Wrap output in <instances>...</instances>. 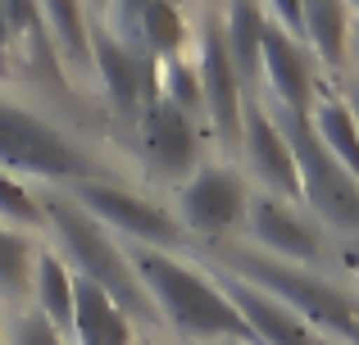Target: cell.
Segmentation results:
<instances>
[{
    "mask_svg": "<svg viewBox=\"0 0 359 345\" xmlns=\"http://www.w3.org/2000/svg\"><path fill=\"white\" fill-rule=\"evenodd\" d=\"M210 255V268H223V273L241 277V282L269 291L273 300H282L287 309H296L300 318L314 332H323L327 341L351 345L355 328H359V295L346 291V286L327 282L314 268L287 264V259H273L255 246H228V241H210L205 246Z\"/></svg>",
    "mask_w": 359,
    "mask_h": 345,
    "instance_id": "1",
    "label": "cell"
},
{
    "mask_svg": "<svg viewBox=\"0 0 359 345\" xmlns=\"http://www.w3.org/2000/svg\"><path fill=\"white\" fill-rule=\"evenodd\" d=\"M41 213H46V227L55 232L60 259L73 268V277L96 282L132 323H159L155 304H150L146 286H141L137 268H132V255L118 246V237L105 227V223L91 218L69 191H46L41 195Z\"/></svg>",
    "mask_w": 359,
    "mask_h": 345,
    "instance_id": "2",
    "label": "cell"
},
{
    "mask_svg": "<svg viewBox=\"0 0 359 345\" xmlns=\"http://www.w3.org/2000/svg\"><path fill=\"white\" fill-rule=\"evenodd\" d=\"M132 268H137L150 304L168 328L187 332V337H223V341L259 345L255 332L245 328V318L232 309V300L223 295V286L210 273L191 268L187 259L168 255V250L137 246L132 250Z\"/></svg>",
    "mask_w": 359,
    "mask_h": 345,
    "instance_id": "3",
    "label": "cell"
},
{
    "mask_svg": "<svg viewBox=\"0 0 359 345\" xmlns=\"http://www.w3.org/2000/svg\"><path fill=\"white\" fill-rule=\"evenodd\" d=\"M0 169L5 173H27L36 182L50 186H73L100 182V164L78 136H69L64 127H55L46 114L27 109L23 100L0 91Z\"/></svg>",
    "mask_w": 359,
    "mask_h": 345,
    "instance_id": "4",
    "label": "cell"
},
{
    "mask_svg": "<svg viewBox=\"0 0 359 345\" xmlns=\"http://www.w3.org/2000/svg\"><path fill=\"white\" fill-rule=\"evenodd\" d=\"M273 118H278L282 136L291 146V160H296V177H300V204L314 209V218L332 232H346V237H359V182L341 164L332 160L323 141H318L309 114H291V109L269 105Z\"/></svg>",
    "mask_w": 359,
    "mask_h": 345,
    "instance_id": "5",
    "label": "cell"
},
{
    "mask_svg": "<svg viewBox=\"0 0 359 345\" xmlns=\"http://www.w3.org/2000/svg\"><path fill=\"white\" fill-rule=\"evenodd\" d=\"M91 78L100 82L123 123H137L141 109L159 100V64L141 45L118 41L96 18H91Z\"/></svg>",
    "mask_w": 359,
    "mask_h": 345,
    "instance_id": "6",
    "label": "cell"
},
{
    "mask_svg": "<svg viewBox=\"0 0 359 345\" xmlns=\"http://www.w3.org/2000/svg\"><path fill=\"white\" fill-rule=\"evenodd\" d=\"M245 204H250V186L232 164L205 160L191 177L177 182V223L201 241H223L237 223H245Z\"/></svg>",
    "mask_w": 359,
    "mask_h": 345,
    "instance_id": "7",
    "label": "cell"
},
{
    "mask_svg": "<svg viewBox=\"0 0 359 345\" xmlns=\"http://www.w3.org/2000/svg\"><path fill=\"white\" fill-rule=\"evenodd\" d=\"M69 195L96 223H105L114 237H132L137 246H182V241H187L177 213L159 209L155 200H146V195L128 191V186H118V182H105V177H100V182L73 186Z\"/></svg>",
    "mask_w": 359,
    "mask_h": 345,
    "instance_id": "8",
    "label": "cell"
},
{
    "mask_svg": "<svg viewBox=\"0 0 359 345\" xmlns=\"http://www.w3.org/2000/svg\"><path fill=\"white\" fill-rule=\"evenodd\" d=\"M141 146V160L155 177H168V182H182L205 164V123L191 114H182L177 105H168L164 96L155 105L141 109V118L132 123Z\"/></svg>",
    "mask_w": 359,
    "mask_h": 345,
    "instance_id": "9",
    "label": "cell"
},
{
    "mask_svg": "<svg viewBox=\"0 0 359 345\" xmlns=\"http://www.w3.org/2000/svg\"><path fill=\"white\" fill-rule=\"evenodd\" d=\"M245 227H250V241L255 250H264V255L273 259H287V264H318L327 250L323 241V223L309 218L300 204L291 200H278V195H250V204H245Z\"/></svg>",
    "mask_w": 359,
    "mask_h": 345,
    "instance_id": "10",
    "label": "cell"
},
{
    "mask_svg": "<svg viewBox=\"0 0 359 345\" xmlns=\"http://www.w3.org/2000/svg\"><path fill=\"white\" fill-rule=\"evenodd\" d=\"M191 64H196L201 96H205V123L214 127V136H219L223 146H241V100H245V87H241L237 69H232V59H228L219 14H210L201 23Z\"/></svg>",
    "mask_w": 359,
    "mask_h": 345,
    "instance_id": "11",
    "label": "cell"
},
{
    "mask_svg": "<svg viewBox=\"0 0 359 345\" xmlns=\"http://www.w3.org/2000/svg\"><path fill=\"white\" fill-rule=\"evenodd\" d=\"M259 78L269 82V105L309 114L323 96V64L300 36L282 32L278 23L264 27V50H259Z\"/></svg>",
    "mask_w": 359,
    "mask_h": 345,
    "instance_id": "12",
    "label": "cell"
},
{
    "mask_svg": "<svg viewBox=\"0 0 359 345\" xmlns=\"http://www.w3.org/2000/svg\"><path fill=\"white\" fill-rule=\"evenodd\" d=\"M241 150H245L250 173L264 182V191L278 195V200L300 204V177H296L291 146L282 136L278 118H273L269 100H259L255 91H245V100H241Z\"/></svg>",
    "mask_w": 359,
    "mask_h": 345,
    "instance_id": "13",
    "label": "cell"
},
{
    "mask_svg": "<svg viewBox=\"0 0 359 345\" xmlns=\"http://www.w3.org/2000/svg\"><path fill=\"white\" fill-rule=\"evenodd\" d=\"M210 277L223 286V295L232 300V309L245 318V328L255 332L259 345H332L323 332H314L296 309H287L282 300H273L269 291H259V286L223 273V268H210Z\"/></svg>",
    "mask_w": 359,
    "mask_h": 345,
    "instance_id": "14",
    "label": "cell"
},
{
    "mask_svg": "<svg viewBox=\"0 0 359 345\" xmlns=\"http://www.w3.org/2000/svg\"><path fill=\"white\" fill-rule=\"evenodd\" d=\"M73 345H132V318L87 277H73Z\"/></svg>",
    "mask_w": 359,
    "mask_h": 345,
    "instance_id": "15",
    "label": "cell"
},
{
    "mask_svg": "<svg viewBox=\"0 0 359 345\" xmlns=\"http://www.w3.org/2000/svg\"><path fill=\"white\" fill-rule=\"evenodd\" d=\"M223 45H228V59L237 69L241 87L250 91L259 82V50H264V27H269V14H264L259 0H223Z\"/></svg>",
    "mask_w": 359,
    "mask_h": 345,
    "instance_id": "16",
    "label": "cell"
},
{
    "mask_svg": "<svg viewBox=\"0 0 359 345\" xmlns=\"http://www.w3.org/2000/svg\"><path fill=\"white\" fill-rule=\"evenodd\" d=\"M36 14L55 45V59L69 73H91V14L87 0H36Z\"/></svg>",
    "mask_w": 359,
    "mask_h": 345,
    "instance_id": "17",
    "label": "cell"
},
{
    "mask_svg": "<svg viewBox=\"0 0 359 345\" xmlns=\"http://www.w3.org/2000/svg\"><path fill=\"white\" fill-rule=\"evenodd\" d=\"M355 9L346 0H300V36L332 73L346 69V41H351Z\"/></svg>",
    "mask_w": 359,
    "mask_h": 345,
    "instance_id": "18",
    "label": "cell"
},
{
    "mask_svg": "<svg viewBox=\"0 0 359 345\" xmlns=\"http://www.w3.org/2000/svg\"><path fill=\"white\" fill-rule=\"evenodd\" d=\"M32 295H36V314H41L64 341H73V268L60 259V250H50V246L36 250Z\"/></svg>",
    "mask_w": 359,
    "mask_h": 345,
    "instance_id": "19",
    "label": "cell"
},
{
    "mask_svg": "<svg viewBox=\"0 0 359 345\" xmlns=\"http://www.w3.org/2000/svg\"><path fill=\"white\" fill-rule=\"evenodd\" d=\"M309 123H314L318 141L332 150V160L359 182V127H355V114H351V105H346V96L323 91L318 105L309 109Z\"/></svg>",
    "mask_w": 359,
    "mask_h": 345,
    "instance_id": "20",
    "label": "cell"
},
{
    "mask_svg": "<svg viewBox=\"0 0 359 345\" xmlns=\"http://www.w3.org/2000/svg\"><path fill=\"white\" fill-rule=\"evenodd\" d=\"M137 45H141V50H146L155 64L187 55V45H191V23H187L182 0H159V5L150 9L146 18H141Z\"/></svg>",
    "mask_w": 359,
    "mask_h": 345,
    "instance_id": "21",
    "label": "cell"
},
{
    "mask_svg": "<svg viewBox=\"0 0 359 345\" xmlns=\"http://www.w3.org/2000/svg\"><path fill=\"white\" fill-rule=\"evenodd\" d=\"M36 241L18 227L0 223V300H18L32 291V268H36Z\"/></svg>",
    "mask_w": 359,
    "mask_h": 345,
    "instance_id": "22",
    "label": "cell"
},
{
    "mask_svg": "<svg viewBox=\"0 0 359 345\" xmlns=\"http://www.w3.org/2000/svg\"><path fill=\"white\" fill-rule=\"evenodd\" d=\"M159 96H164L168 105H177L182 114H191V118H201V123H205L201 78H196V64L187 59V55H177V59H164V64H159Z\"/></svg>",
    "mask_w": 359,
    "mask_h": 345,
    "instance_id": "23",
    "label": "cell"
},
{
    "mask_svg": "<svg viewBox=\"0 0 359 345\" xmlns=\"http://www.w3.org/2000/svg\"><path fill=\"white\" fill-rule=\"evenodd\" d=\"M0 223H5V227H18V232L46 227L41 195H32L23 177H14V173H5V169H0Z\"/></svg>",
    "mask_w": 359,
    "mask_h": 345,
    "instance_id": "24",
    "label": "cell"
},
{
    "mask_svg": "<svg viewBox=\"0 0 359 345\" xmlns=\"http://www.w3.org/2000/svg\"><path fill=\"white\" fill-rule=\"evenodd\" d=\"M159 0H109L105 5V14L96 18V23H105L109 32L118 36V41H128V45H137V32H141V18L155 9Z\"/></svg>",
    "mask_w": 359,
    "mask_h": 345,
    "instance_id": "25",
    "label": "cell"
},
{
    "mask_svg": "<svg viewBox=\"0 0 359 345\" xmlns=\"http://www.w3.org/2000/svg\"><path fill=\"white\" fill-rule=\"evenodd\" d=\"M5 341H9V345H69L60 332L50 328V323L41 318V314H36V309H23L18 318H9Z\"/></svg>",
    "mask_w": 359,
    "mask_h": 345,
    "instance_id": "26",
    "label": "cell"
},
{
    "mask_svg": "<svg viewBox=\"0 0 359 345\" xmlns=\"http://www.w3.org/2000/svg\"><path fill=\"white\" fill-rule=\"evenodd\" d=\"M264 5V14H269V23H278L282 32H291V36H300V0H259ZM305 41V36H300Z\"/></svg>",
    "mask_w": 359,
    "mask_h": 345,
    "instance_id": "27",
    "label": "cell"
},
{
    "mask_svg": "<svg viewBox=\"0 0 359 345\" xmlns=\"http://www.w3.org/2000/svg\"><path fill=\"white\" fill-rule=\"evenodd\" d=\"M341 264L359 277V237H346V246H341Z\"/></svg>",
    "mask_w": 359,
    "mask_h": 345,
    "instance_id": "28",
    "label": "cell"
},
{
    "mask_svg": "<svg viewBox=\"0 0 359 345\" xmlns=\"http://www.w3.org/2000/svg\"><path fill=\"white\" fill-rule=\"evenodd\" d=\"M341 96H346V105H351V114H355V127H359V73H355V78H346Z\"/></svg>",
    "mask_w": 359,
    "mask_h": 345,
    "instance_id": "29",
    "label": "cell"
},
{
    "mask_svg": "<svg viewBox=\"0 0 359 345\" xmlns=\"http://www.w3.org/2000/svg\"><path fill=\"white\" fill-rule=\"evenodd\" d=\"M346 64H355V73H359V18L351 23V41H346Z\"/></svg>",
    "mask_w": 359,
    "mask_h": 345,
    "instance_id": "30",
    "label": "cell"
},
{
    "mask_svg": "<svg viewBox=\"0 0 359 345\" xmlns=\"http://www.w3.org/2000/svg\"><path fill=\"white\" fill-rule=\"evenodd\" d=\"M0 55H9V5L0 0Z\"/></svg>",
    "mask_w": 359,
    "mask_h": 345,
    "instance_id": "31",
    "label": "cell"
},
{
    "mask_svg": "<svg viewBox=\"0 0 359 345\" xmlns=\"http://www.w3.org/2000/svg\"><path fill=\"white\" fill-rule=\"evenodd\" d=\"M9 73H14V59H9V55H0V82H5Z\"/></svg>",
    "mask_w": 359,
    "mask_h": 345,
    "instance_id": "32",
    "label": "cell"
},
{
    "mask_svg": "<svg viewBox=\"0 0 359 345\" xmlns=\"http://www.w3.org/2000/svg\"><path fill=\"white\" fill-rule=\"evenodd\" d=\"M105 5H109V0H87V14L100 18V14H105Z\"/></svg>",
    "mask_w": 359,
    "mask_h": 345,
    "instance_id": "33",
    "label": "cell"
},
{
    "mask_svg": "<svg viewBox=\"0 0 359 345\" xmlns=\"http://www.w3.org/2000/svg\"><path fill=\"white\" fill-rule=\"evenodd\" d=\"M346 5H351V9H355V18H359V0H346Z\"/></svg>",
    "mask_w": 359,
    "mask_h": 345,
    "instance_id": "34",
    "label": "cell"
},
{
    "mask_svg": "<svg viewBox=\"0 0 359 345\" xmlns=\"http://www.w3.org/2000/svg\"><path fill=\"white\" fill-rule=\"evenodd\" d=\"M351 345H359V328H355V337H351Z\"/></svg>",
    "mask_w": 359,
    "mask_h": 345,
    "instance_id": "35",
    "label": "cell"
},
{
    "mask_svg": "<svg viewBox=\"0 0 359 345\" xmlns=\"http://www.w3.org/2000/svg\"><path fill=\"white\" fill-rule=\"evenodd\" d=\"M0 345H9V341H5V328H0Z\"/></svg>",
    "mask_w": 359,
    "mask_h": 345,
    "instance_id": "36",
    "label": "cell"
},
{
    "mask_svg": "<svg viewBox=\"0 0 359 345\" xmlns=\"http://www.w3.org/2000/svg\"><path fill=\"white\" fill-rule=\"evenodd\" d=\"M228 345H241V341H228Z\"/></svg>",
    "mask_w": 359,
    "mask_h": 345,
    "instance_id": "37",
    "label": "cell"
}]
</instances>
